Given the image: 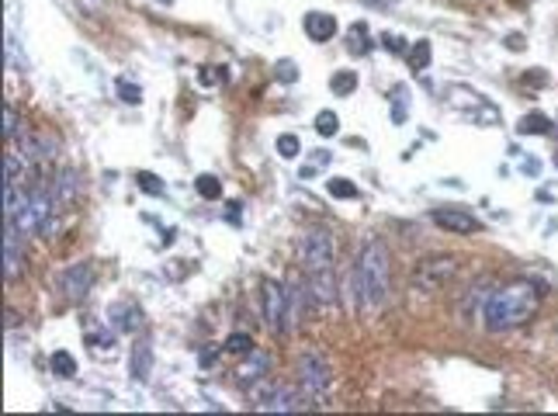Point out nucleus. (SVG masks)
<instances>
[{
  "label": "nucleus",
  "instance_id": "9",
  "mask_svg": "<svg viewBox=\"0 0 558 416\" xmlns=\"http://www.w3.org/2000/svg\"><path fill=\"white\" fill-rule=\"evenodd\" d=\"M94 288V263L80 261V263H69L67 271H59L56 278V291L67 299V302H84Z\"/></svg>",
  "mask_w": 558,
  "mask_h": 416
},
{
  "label": "nucleus",
  "instance_id": "10",
  "mask_svg": "<svg viewBox=\"0 0 558 416\" xmlns=\"http://www.w3.org/2000/svg\"><path fill=\"white\" fill-rule=\"evenodd\" d=\"M430 219H434L437 229H447V233H454V236H471V233L482 229V222L475 219L471 212H465V208H437Z\"/></svg>",
  "mask_w": 558,
  "mask_h": 416
},
{
  "label": "nucleus",
  "instance_id": "24",
  "mask_svg": "<svg viewBox=\"0 0 558 416\" xmlns=\"http://www.w3.org/2000/svg\"><path fill=\"white\" fill-rule=\"evenodd\" d=\"M278 153H281V160H295V156L302 153V143H298V135H291V132L278 135Z\"/></svg>",
  "mask_w": 558,
  "mask_h": 416
},
{
  "label": "nucleus",
  "instance_id": "11",
  "mask_svg": "<svg viewBox=\"0 0 558 416\" xmlns=\"http://www.w3.org/2000/svg\"><path fill=\"white\" fill-rule=\"evenodd\" d=\"M22 233H18V226L7 219L4 226V278L7 282H18V274H22L24 267V250H22Z\"/></svg>",
  "mask_w": 558,
  "mask_h": 416
},
{
  "label": "nucleus",
  "instance_id": "14",
  "mask_svg": "<svg viewBox=\"0 0 558 416\" xmlns=\"http://www.w3.org/2000/svg\"><path fill=\"white\" fill-rule=\"evenodd\" d=\"M302 28H306V35H309L313 42H330L336 35V18L334 14H326V11H309V14L302 18Z\"/></svg>",
  "mask_w": 558,
  "mask_h": 416
},
{
  "label": "nucleus",
  "instance_id": "27",
  "mask_svg": "<svg viewBox=\"0 0 558 416\" xmlns=\"http://www.w3.org/2000/svg\"><path fill=\"white\" fill-rule=\"evenodd\" d=\"M135 184H139V191H146V195H163V184H160V177L150 174V171H142V174L135 177Z\"/></svg>",
  "mask_w": 558,
  "mask_h": 416
},
{
  "label": "nucleus",
  "instance_id": "16",
  "mask_svg": "<svg viewBox=\"0 0 558 416\" xmlns=\"http://www.w3.org/2000/svg\"><path fill=\"white\" fill-rule=\"evenodd\" d=\"M330 90H334L336 97H351V94L358 90V73H354V69H340V73H334Z\"/></svg>",
  "mask_w": 558,
  "mask_h": 416
},
{
  "label": "nucleus",
  "instance_id": "4",
  "mask_svg": "<svg viewBox=\"0 0 558 416\" xmlns=\"http://www.w3.org/2000/svg\"><path fill=\"white\" fill-rule=\"evenodd\" d=\"M56 216V201H52V191L49 188H32V191H24L22 205H18V212L11 216V222L18 226V233H22L24 240H32V236H39V233H49V219Z\"/></svg>",
  "mask_w": 558,
  "mask_h": 416
},
{
  "label": "nucleus",
  "instance_id": "1",
  "mask_svg": "<svg viewBox=\"0 0 558 416\" xmlns=\"http://www.w3.org/2000/svg\"><path fill=\"white\" fill-rule=\"evenodd\" d=\"M537 309H541V288L527 278H510L486 295L482 323L489 333H510V329L527 327L537 316Z\"/></svg>",
  "mask_w": 558,
  "mask_h": 416
},
{
  "label": "nucleus",
  "instance_id": "13",
  "mask_svg": "<svg viewBox=\"0 0 558 416\" xmlns=\"http://www.w3.org/2000/svg\"><path fill=\"white\" fill-rule=\"evenodd\" d=\"M268 372H270V357L264 351H250V354H243V365L236 368V382L240 385H257L261 378H268Z\"/></svg>",
  "mask_w": 558,
  "mask_h": 416
},
{
  "label": "nucleus",
  "instance_id": "32",
  "mask_svg": "<svg viewBox=\"0 0 558 416\" xmlns=\"http://www.w3.org/2000/svg\"><path fill=\"white\" fill-rule=\"evenodd\" d=\"M507 49H510V52H520V49H524V39H520V35H510V39H507Z\"/></svg>",
  "mask_w": 558,
  "mask_h": 416
},
{
  "label": "nucleus",
  "instance_id": "17",
  "mask_svg": "<svg viewBox=\"0 0 558 416\" xmlns=\"http://www.w3.org/2000/svg\"><path fill=\"white\" fill-rule=\"evenodd\" d=\"M406 60H409V66L420 73V69H426V66H430V60H434V49H430V42H426V39H420V42L409 45Z\"/></svg>",
  "mask_w": 558,
  "mask_h": 416
},
{
  "label": "nucleus",
  "instance_id": "29",
  "mask_svg": "<svg viewBox=\"0 0 558 416\" xmlns=\"http://www.w3.org/2000/svg\"><path fill=\"white\" fill-rule=\"evenodd\" d=\"M278 80H285V84H295V80H298V69H295V63H291V60L278 63Z\"/></svg>",
  "mask_w": 558,
  "mask_h": 416
},
{
  "label": "nucleus",
  "instance_id": "18",
  "mask_svg": "<svg viewBox=\"0 0 558 416\" xmlns=\"http://www.w3.org/2000/svg\"><path fill=\"white\" fill-rule=\"evenodd\" d=\"M517 132H520V135H548V132H552V122L535 111V115H524V118H520Z\"/></svg>",
  "mask_w": 558,
  "mask_h": 416
},
{
  "label": "nucleus",
  "instance_id": "2",
  "mask_svg": "<svg viewBox=\"0 0 558 416\" xmlns=\"http://www.w3.org/2000/svg\"><path fill=\"white\" fill-rule=\"evenodd\" d=\"M392 291V250L385 240H368L361 246L358 263L351 271V295L358 309H381Z\"/></svg>",
  "mask_w": 558,
  "mask_h": 416
},
{
  "label": "nucleus",
  "instance_id": "6",
  "mask_svg": "<svg viewBox=\"0 0 558 416\" xmlns=\"http://www.w3.org/2000/svg\"><path fill=\"white\" fill-rule=\"evenodd\" d=\"M298 263L306 274H319V271H334L336 263V243L326 229H306L298 236Z\"/></svg>",
  "mask_w": 558,
  "mask_h": 416
},
{
  "label": "nucleus",
  "instance_id": "26",
  "mask_svg": "<svg viewBox=\"0 0 558 416\" xmlns=\"http://www.w3.org/2000/svg\"><path fill=\"white\" fill-rule=\"evenodd\" d=\"M326 191L334 198H358V188H354L347 177H334V180L326 184Z\"/></svg>",
  "mask_w": 558,
  "mask_h": 416
},
{
  "label": "nucleus",
  "instance_id": "15",
  "mask_svg": "<svg viewBox=\"0 0 558 416\" xmlns=\"http://www.w3.org/2000/svg\"><path fill=\"white\" fill-rule=\"evenodd\" d=\"M150 372H153V347H150V340H135L133 378L135 382H150Z\"/></svg>",
  "mask_w": 558,
  "mask_h": 416
},
{
  "label": "nucleus",
  "instance_id": "22",
  "mask_svg": "<svg viewBox=\"0 0 558 416\" xmlns=\"http://www.w3.org/2000/svg\"><path fill=\"white\" fill-rule=\"evenodd\" d=\"M4 139H18V132H22V118H18V108L14 105H4Z\"/></svg>",
  "mask_w": 558,
  "mask_h": 416
},
{
  "label": "nucleus",
  "instance_id": "19",
  "mask_svg": "<svg viewBox=\"0 0 558 416\" xmlns=\"http://www.w3.org/2000/svg\"><path fill=\"white\" fill-rule=\"evenodd\" d=\"M4 180H11V184L24 188V160H22V153H18V150L4 156Z\"/></svg>",
  "mask_w": 558,
  "mask_h": 416
},
{
  "label": "nucleus",
  "instance_id": "5",
  "mask_svg": "<svg viewBox=\"0 0 558 416\" xmlns=\"http://www.w3.org/2000/svg\"><path fill=\"white\" fill-rule=\"evenodd\" d=\"M250 406L253 410H264V413H295V410H309L313 402L306 399V393L298 385H281V382L261 378L250 389Z\"/></svg>",
  "mask_w": 558,
  "mask_h": 416
},
{
  "label": "nucleus",
  "instance_id": "28",
  "mask_svg": "<svg viewBox=\"0 0 558 416\" xmlns=\"http://www.w3.org/2000/svg\"><path fill=\"white\" fill-rule=\"evenodd\" d=\"M118 94H122V101H125V105H139V101H142V88L125 84V80H118Z\"/></svg>",
  "mask_w": 558,
  "mask_h": 416
},
{
  "label": "nucleus",
  "instance_id": "30",
  "mask_svg": "<svg viewBox=\"0 0 558 416\" xmlns=\"http://www.w3.org/2000/svg\"><path fill=\"white\" fill-rule=\"evenodd\" d=\"M381 45H385L389 52H396V56L409 52V49H406V39H399V35H385V39H381Z\"/></svg>",
  "mask_w": 558,
  "mask_h": 416
},
{
  "label": "nucleus",
  "instance_id": "31",
  "mask_svg": "<svg viewBox=\"0 0 558 416\" xmlns=\"http://www.w3.org/2000/svg\"><path fill=\"white\" fill-rule=\"evenodd\" d=\"M396 94H399V97H396V111H392V122H406V97H402L406 90L399 88Z\"/></svg>",
  "mask_w": 558,
  "mask_h": 416
},
{
  "label": "nucleus",
  "instance_id": "25",
  "mask_svg": "<svg viewBox=\"0 0 558 416\" xmlns=\"http://www.w3.org/2000/svg\"><path fill=\"white\" fill-rule=\"evenodd\" d=\"M223 347L229 354H250L253 351V337L250 333H233V337H225Z\"/></svg>",
  "mask_w": 558,
  "mask_h": 416
},
{
  "label": "nucleus",
  "instance_id": "8",
  "mask_svg": "<svg viewBox=\"0 0 558 416\" xmlns=\"http://www.w3.org/2000/svg\"><path fill=\"white\" fill-rule=\"evenodd\" d=\"M454 274H458V261L444 257V254H434L426 261H416V267H413V285L420 288V291H441Z\"/></svg>",
  "mask_w": 558,
  "mask_h": 416
},
{
  "label": "nucleus",
  "instance_id": "21",
  "mask_svg": "<svg viewBox=\"0 0 558 416\" xmlns=\"http://www.w3.org/2000/svg\"><path fill=\"white\" fill-rule=\"evenodd\" d=\"M195 191H198L201 198H208V201H215V198H223V184H219V177L201 174L198 180H195Z\"/></svg>",
  "mask_w": 558,
  "mask_h": 416
},
{
  "label": "nucleus",
  "instance_id": "7",
  "mask_svg": "<svg viewBox=\"0 0 558 416\" xmlns=\"http://www.w3.org/2000/svg\"><path fill=\"white\" fill-rule=\"evenodd\" d=\"M261 302H264V323L274 337H285L291 329V291L274 278L261 282Z\"/></svg>",
  "mask_w": 558,
  "mask_h": 416
},
{
  "label": "nucleus",
  "instance_id": "33",
  "mask_svg": "<svg viewBox=\"0 0 558 416\" xmlns=\"http://www.w3.org/2000/svg\"><path fill=\"white\" fill-rule=\"evenodd\" d=\"M160 4H174V0H160Z\"/></svg>",
  "mask_w": 558,
  "mask_h": 416
},
{
  "label": "nucleus",
  "instance_id": "20",
  "mask_svg": "<svg viewBox=\"0 0 558 416\" xmlns=\"http://www.w3.org/2000/svg\"><path fill=\"white\" fill-rule=\"evenodd\" d=\"M49 365H52V374H59V378H77V357L69 351H56Z\"/></svg>",
  "mask_w": 558,
  "mask_h": 416
},
{
  "label": "nucleus",
  "instance_id": "12",
  "mask_svg": "<svg viewBox=\"0 0 558 416\" xmlns=\"http://www.w3.org/2000/svg\"><path fill=\"white\" fill-rule=\"evenodd\" d=\"M306 288H309V299L319 306H336V271H319V274H306Z\"/></svg>",
  "mask_w": 558,
  "mask_h": 416
},
{
  "label": "nucleus",
  "instance_id": "23",
  "mask_svg": "<svg viewBox=\"0 0 558 416\" xmlns=\"http://www.w3.org/2000/svg\"><path fill=\"white\" fill-rule=\"evenodd\" d=\"M316 132H319V135H326V139H330V135H336V132H340V118H336V111H319V115H316Z\"/></svg>",
  "mask_w": 558,
  "mask_h": 416
},
{
  "label": "nucleus",
  "instance_id": "3",
  "mask_svg": "<svg viewBox=\"0 0 558 416\" xmlns=\"http://www.w3.org/2000/svg\"><path fill=\"white\" fill-rule=\"evenodd\" d=\"M295 382L298 389L306 393V399L313 406H323L326 395H330V385H334V372H330V361L319 351H302L298 361H295Z\"/></svg>",
  "mask_w": 558,
  "mask_h": 416
}]
</instances>
